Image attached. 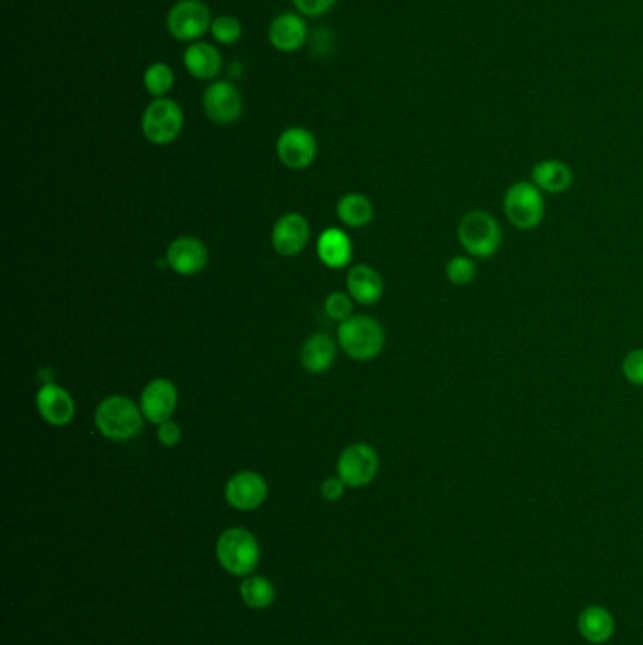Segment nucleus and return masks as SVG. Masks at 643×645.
<instances>
[{
  "instance_id": "c85d7f7f",
  "label": "nucleus",
  "mask_w": 643,
  "mask_h": 645,
  "mask_svg": "<svg viewBox=\"0 0 643 645\" xmlns=\"http://www.w3.org/2000/svg\"><path fill=\"white\" fill-rule=\"evenodd\" d=\"M621 372L630 385L643 387V348L628 351L621 364Z\"/></svg>"
},
{
  "instance_id": "1a4fd4ad",
  "label": "nucleus",
  "mask_w": 643,
  "mask_h": 645,
  "mask_svg": "<svg viewBox=\"0 0 643 645\" xmlns=\"http://www.w3.org/2000/svg\"><path fill=\"white\" fill-rule=\"evenodd\" d=\"M202 106L208 119L217 125H232L244 112V99L236 85L227 80L210 83L202 95Z\"/></svg>"
},
{
  "instance_id": "7ed1b4c3",
  "label": "nucleus",
  "mask_w": 643,
  "mask_h": 645,
  "mask_svg": "<svg viewBox=\"0 0 643 645\" xmlns=\"http://www.w3.org/2000/svg\"><path fill=\"white\" fill-rule=\"evenodd\" d=\"M338 344L355 361H372L385 348V331L370 315H351L338 327Z\"/></svg>"
},
{
  "instance_id": "f3484780",
  "label": "nucleus",
  "mask_w": 643,
  "mask_h": 645,
  "mask_svg": "<svg viewBox=\"0 0 643 645\" xmlns=\"http://www.w3.org/2000/svg\"><path fill=\"white\" fill-rule=\"evenodd\" d=\"M346 285L347 295L363 306L376 304L385 291L380 272L368 265L351 266L347 272Z\"/></svg>"
},
{
  "instance_id": "6e6552de",
  "label": "nucleus",
  "mask_w": 643,
  "mask_h": 645,
  "mask_svg": "<svg viewBox=\"0 0 643 645\" xmlns=\"http://www.w3.org/2000/svg\"><path fill=\"white\" fill-rule=\"evenodd\" d=\"M338 476L351 489H359L376 480L380 472V455L364 442L347 446L338 459Z\"/></svg>"
},
{
  "instance_id": "20e7f679",
  "label": "nucleus",
  "mask_w": 643,
  "mask_h": 645,
  "mask_svg": "<svg viewBox=\"0 0 643 645\" xmlns=\"http://www.w3.org/2000/svg\"><path fill=\"white\" fill-rule=\"evenodd\" d=\"M504 215L519 231H534L545 217L544 193L532 182H515L504 195Z\"/></svg>"
},
{
  "instance_id": "cd10ccee",
  "label": "nucleus",
  "mask_w": 643,
  "mask_h": 645,
  "mask_svg": "<svg viewBox=\"0 0 643 645\" xmlns=\"http://www.w3.org/2000/svg\"><path fill=\"white\" fill-rule=\"evenodd\" d=\"M325 312H327L330 319L342 323L353 314V298L346 295V293H340V291L330 293L327 300H325Z\"/></svg>"
},
{
  "instance_id": "2f4dec72",
  "label": "nucleus",
  "mask_w": 643,
  "mask_h": 645,
  "mask_svg": "<svg viewBox=\"0 0 643 645\" xmlns=\"http://www.w3.org/2000/svg\"><path fill=\"white\" fill-rule=\"evenodd\" d=\"M346 487V483L342 481L340 476L338 478H327V480L323 481V485H321V495H323L325 500L334 502V500H340V498L344 497Z\"/></svg>"
},
{
  "instance_id": "c756f323",
  "label": "nucleus",
  "mask_w": 643,
  "mask_h": 645,
  "mask_svg": "<svg viewBox=\"0 0 643 645\" xmlns=\"http://www.w3.org/2000/svg\"><path fill=\"white\" fill-rule=\"evenodd\" d=\"M300 16L319 17L325 16L336 4V0H293Z\"/></svg>"
},
{
  "instance_id": "7c9ffc66",
  "label": "nucleus",
  "mask_w": 643,
  "mask_h": 645,
  "mask_svg": "<svg viewBox=\"0 0 643 645\" xmlns=\"http://www.w3.org/2000/svg\"><path fill=\"white\" fill-rule=\"evenodd\" d=\"M157 440L165 447H176L182 442V429L174 419H168L165 423L157 425Z\"/></svg>"
},
{
  "instance_id": "4468645a",
  "label": "nucleus",
  "mask_w": 643,
  "mask_h": 645,
  "mask_svg": "<svg viewBox=\"0 0 643 645\" xmlns=\"http://www.w3.org/2000/svg\"><path fill=\"white\" fill-rule=\"evenodd\" d=\"M210 253L195 236H180L166 249V265L178 276H197L208 265Z\"/></svg>"
},
{
  "instance_id": "4be33fe9",
  "label": "nucleus",
  "mask_w": 643,
  "mask_h": 645,
  "mask_svg": "<svg viewBox=\"0 0 643 645\" xmlns=\"http://www.w3.org/2000/svg\"><path fill=\"white\" fill-rule=\"evenodd\" d=\"M579 634L589 644H606L615 632V619L604 606H589L578 617Z\"/></svg>"
},
{
  "instance_id": "6ab92c4d",
  "label": "nucleus",
  "mask_w": 643,
  "mask_h": 645,
  "mask_svg": "<svg viewBox=\"0 0 643 645\" xmlns=\"http://www.w3.org/2000/svg\"><path fill=\"white\" fill-rule=\"evenodd\" d=\"M317 257L332 270L346 268L353 259V244L342 229H327L317 240Z\"/></svg>"
},
{
  "instance_id": "412c9836",
  "label": "nucleus",
  "mask_w": 643,
  "mask_h": 645,
  "mask_svg": "<svg viewBox=\"0 0 643 645\" xmlns=\"http://www.w3.org/2000/svg\"><path fill=\"white\" fill-rule=\"evenodd\" d=\"M542 193L561 195L574 183L572 168L559 159H545L532 168V180Z\"/></svg>"
},
{
  "instance_id": "f8f14e48",
  "label": "nucleus",
  "mask_w": 643,
  "mask_h": 645,
  "mask_svg": "<svg viewBox=\"0 0 643 645\" xmlns=\"http://www.w3.org/2000/svg\"><path fill=\"white\" fill-rule=\"evenodd\" d=\"M266 497H268L266 480L261 474L251 470L234 474L225 487L227 502L234 510H240V512L257 510L259 506H263Z\"/></svg>"
},
{
  "instance_id": "ddd939ff",
  "label": "nucleus",
  "mask_w": 643,
  "mask_h": 645,
  "mask_svg": "<svg viewBox=\"0 0 643 645\" xmlns=\"http://www.w3.org/2000/svg\"><path fill=\"white\" fill-rule=\"evenodd\" d=\"M36 410L51 427H66L76 417V402L65 387L44 383L36 393Z\"/></svg>"
},
{
  "instance_id": "f03ea898",
  "label": "nucleus",
  "mask_w": 643,
  "mask_h": 645,
  "mask_svg": "<svg viewBox=\"0 0 643 645\" xmlns=\"http://www.w3.org/2000/svg\"><path fill=\"white\" fill-rule=\"evenodd\" d=\"M457 238L472 259H491L502 248L504 234L495 215L485 210H472L462 215Z\"/></svg>"
},
{
  "instance_id": "39448f33",
  "label": "nucleus",
  "mask_w": 643,
  "mask_h": 645,
  "mask_svg": "<svg viewBox=\"0 0 643 645\" xmlns=\"http://www.w3.org/2000/svg\"><path fill=\"white\" fill-rule=\"evenodd\" d=\"M259 557V542L249 530H225L217 540V559L232 576H249L257 568Z\"/></svg>"
},
{
  "instance_id": "423d86ee",
  "label": "nucleus",
  "mask_w": 643,
  "mask_h": 645,
  "mask_svg": "<svg viewBox=\"0 0 643 645\" xmlns=\"http://www.w3.org/2000/svg\"><path fill=\"white\" fill-rule=\"evenodd\" d=\"M183 123L185 116L182 106L176 100L163 97L153 100L144 110L142 133L151 144L168 146L182 134Z\"/></svg>"
},
{
  "instance_id": "aec40b11",
  "label": "nucleus",
  "mask_w": 643,
  "mask_h": 645,
  "mask_svg": "<svg viewBox=\"0 0 643 645\" xmlns=\"http://www.w3.org/2000/svg\"><path fill=\"white\" fill-rule=\"evenodd\" d=\"M336 361V342L330 334L315 332L300 349L302 368L310 374H323Z\"/></svg>"
},
{
  "instance_id": "2eb2a0df",
  "label": "nucleus",
  "mask_w": 643,
  "mask_h": 645,
  "mask_svg": "<svg viewBox=\"0 0 643 645\" xmlns=\"http://www.w3.org/2000/svg\"><path fill=\"white\" fill-rule=\"evenodd\" d=\"M310 242V223L297 212L281 215L272 229V248L281 257H295Z\"/></svg>"
},
{
  "instance_id": "a211bd4d",
  "label": "nucleus",
  "mask_w": 643,
  "mask_h": 645,
  "mask_svg": "<svg viewBox=\"0 0 643 645\" xmlns=\"http://www.w3.org/2000/svg\"><path fill=\"white\" fill-rule=\"evenodd\" d=\"M185 70L197 80H214L221 74L223 57L208 42H193L183 51Z\"/></svg>"
},
{
  "instance_id": "9d476101",
  "label": "nucleus",
  "mask_w": 643,
  "mask_h": 645,
  "mask_svg": "<svg viewBox=\"0 0 643 645\" xmlns=\"http://www.w3.org/2000/svg\"><path fill=\"white\" fill-rule=\"evenodd\" d=\"M317 149V138L304 127L285 129L276 142L281 163L291 170H304L314 165Z\"/></svg>"
},
{
  "instance_id": "0eeeda50",
  "label": "nucleus",
  "mask_w": 643,
  "mask_h": 645,
  "mask_svg": "<svg viewBox=\"0 0 643 645\" xmlns=\"http://www.w3.org/2000/svg\"><path fill=\"white\" fill-rule=\"evenodd\" d=\"M212 21V12L204 2L180 0L166 16V29L180 42H197L210 31Z\"/></svg>"
},
{
  "instance_id": "bb28decb",
  "label": "nucleus",
  "mask_w": 643,
  "mask_h": 645,
  "mask_svg": "<svg viewBox=\"0 0 643 645\" xmlns=\"http://www.w3.org/2000/svg\"><path fill=\"white\" fill-rule=\"evenodd\" d=\"M210 33H212V38L217 44L232 46L242 38L244 27H242V21L238 17L225 14V16L214 17Z\"/></svg>"
},
{
  "instance_id": "f257e3e1",
  "label": "nucleus",
  "mask_w": 643,
  "mask_h": 645,
  "mask_svg": "<svg viewBox=\"0 0 643 645\" xmlns=\"http://www.w3.org/2000/svg\"><path fill=\"white\" fill-rule=\"evenodd\" d=\"M144 421L140 404L123 395L104 398L95 410V427L112 442H127L138 436Z\"/></svg>"
},
{
  "instance_id": "393cba45",
  "label": "nucleus",
  "mask_w": 643,
  "mask_h": 645,
  "mask_svg": "<svg viewBox=\"0 0 643 645\" xmlns=\"http://www.w3.org/2000/svg\"><path fill=\"white\" fill-rule=\"evenodd\" d=\"M174 82H176L174 70H172L170 65L161 63V61L151 63L146 68V72H144V87H146L149 95L155 97V99H163V97H166L172 91Z\"/></svg>"
},
{
  "instance_id": "5701e85b",
  "label": "nucleus",
  "mask_w": 643,
  "mask_h": 645,
  "mask_svg": "<svg viewBox=\"0 0 643 645\" xmlns=\"http://www.w3.org/2000/svg\"><path fill=\"white\" fill-rule=\"evenodd\" d=\"M336 214L347 227L361 229V227H366L374 219V204L366 195L347 193L342 199L338 200Z\"/></svg>"
},
{
  "instance_id": "a878e982",
  "label": "nucleus",
  "mask_w": 643,
  "mask_h": 645,
  "mask_svg": "<svg viewBox=\"0 0 643 645\" xmlns=\"http://www.w3.org/2000/svg\"><path fill=\"white\" fill-rule=\"evenodd\" d=\"M478 266L474 259L468 255H455L447 261L446 278L447 282L457 285V287H466L476 280Z\"/></svg>"
},
{
  "instance_id": "dca6fc26",
  "label": "nucleus",
  "mask_w": 643,
  "mask_h": 645,
  "mask_svg": "<svg viewBox=\"0 0 643 645\" xmlns=\"http://www.w3.org/2000/svg\"><path fill=\"white\" fill-rule=\"evenodd\" d=\"M308 40V25L304 17L293 12H281L268 27V42L283 53L298 51Z\"/></svg>"
},
{
  "instance_id": "b1692460",
  "label": "nucleus",
  "mask_w": 643,
  "mask_h": 645,
  "mask_svg": "<svg viewBox=\"0 0 643 645\" xmlns=\"http://www.w3.org/2000/svg\"><path fill=\"white\" fill-rule=\"evenodd\" d=\"M240 595H242V600L248 604L249 608L263 610V608H268L274 602L276 589L266 578L249 576L240 587Z\"/></svg>"
},
{
  "instance_id": "9b49d317",
  "label": "nucleus",
  "mask_w": 643,
  "mask_h": 645,
  "mask_svg": "<svg viewBox=\"0 0 643 645\" xmlns=\"http://www.w3.org/2000/svg\"><path fill=\"white\" fill-rule=\"evenodd\" d=\"M178 400V387L174 385V381L155 378L144 387L138 404L146 421L153 425H161L176 414Z\"/></svg>"
}]
</instances>
